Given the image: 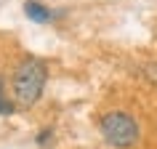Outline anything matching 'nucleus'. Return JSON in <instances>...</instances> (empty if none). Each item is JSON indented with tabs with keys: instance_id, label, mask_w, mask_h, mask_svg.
Segmentation results:
<instances>
[{
	"instance_id": "5",
	"label": "nucleus",
	"mask_w": 157,
	"mask_h": 149,
	"mask_svg": "<svg viewBox=\"0 0 157 149\" xmlns=\"http://www.w3.org/2000/svg\"><path fill=\"white\" fill-rule=\"evenodd\" d=\"M48 139H51V131H43L40 136H37V144H45Z\"/></svg>"
},
{
	"instance_id": "3",
	"label": "nucleus",
	"mask_w": 157,
	"mask_h": 149,
	"mask_svg": "<svg viewBox=\"0 0 157 149\" xmlns=\"http://www.w3.org/2000/svg\"><path fill=\"white\" fill-rule=\"evenodd\" d=\"M24 13H27V19H32V21H37V24H45V21H53V19H56L53 11H48L45 6L35 3V0L24 3Z\"/></svg>"
},
{
	"instance_id": "6",
	"label": "nucleus",
	"mask_w": 157,
	"mask_h": 149,
	"mask_svg": "<svg viewBox=\"0 0 157 149\" xmlns=\"http://www.w3.org/2000/svg\"><path fill=\"white\" fill-rule=\"evenodd\" d=\"M0 85H3V83H0Z\"/></svg>"
},
{
	"instance_id": "2",
	"label": "nucleus",
	"mask_w": 157,
	"mask_h": 149,
	"mask_svg": "<svg viewBox=\"0 0 157 149\" xmlns=\"http://www.w3.org/2000/svg\"><path fill=\"white\" fill-rule=\"evenodd\" d=\"M104 139L112 147H133L139 141V125L128 112H109L99 123Z\"/></svg>"
},
{
	"instance_id": "4",
	"label": "nucleus",
	"mask_w": 157,
	"mask_h": 149,
	"mask_svg": "<svg viewBox=\"0 0 157 149\" xmlns=\"http://www.w3.org/2000/svg\"><path fill=\"white\" fill-rule=\"evenodd\" d=\"M0 115H13V101H8L6 96H0Z\"/></svg>"
},
{
	"instance_id": "1",
	"label": "nucleus",
	"mask_w": 157,
	"mask_h": 149,
	"mask_svg": "<svg viewBox=\"0 0 157 149\" xmlns=\"http://www.w3.org/2000/svg\"><path fill=\"white\" fill-rule=\"evenodd\" d=\"M45 77H48V69H45V64L40 59H32V56L24 59L16 67V72H13V93H16L19 104L32 107L35 101L40 99Z\"/></svg>"
}]
</instances>
